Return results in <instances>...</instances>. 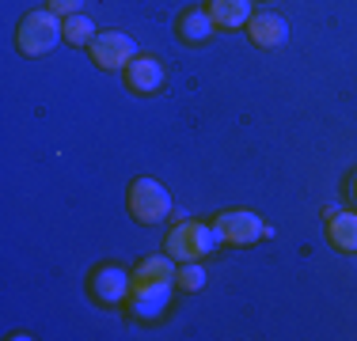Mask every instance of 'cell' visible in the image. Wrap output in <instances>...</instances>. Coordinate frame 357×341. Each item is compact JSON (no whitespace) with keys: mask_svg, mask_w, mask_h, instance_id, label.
<instances>
[{"mask_svg":"<svg viewBox=\"0 0 357 341\" xmlns=\"http://www.w3.org/2000/svg\"><path fill=\"white\" fill-rule=\"evenodd\" d=\"M217 246H220L217 228L202 224V220H178L164 239V251L172 254L175 262H198V258H206V254H213Z\"/></svg>","mask_w":357,"mask_h":341,"instance_id":"3","label":"cell"},{"mask_svg":"<svg viewBox=\"0 0 357 341\" xmlns=\"http://www.w3.org/2000/svg\"><path fill=\"white\" fill-rule=\"evenodd\" d=\"M65 38V23L54 8H38V12H27L20 19V31H15V46L27 57H42Z\"/></svg>","mask_w":357,"mask_h":341,"instance_id":"2","label":"cell"},{"mask_svg":"<svg viewBox=\"0 0 357 341\" xmlns=\"http://www.w3.org/2000/svg\"><path fill=\"white\" fill-rule=\"evenodd\" d=\"M172 288H175V266H172V254H156V258H144L137 269H133V288H130V311L133 319H156L164 315L167 300H172Z\"/></svg>","mask_w":357,"mask_h":341,"instance_id":"1","label":"cell"},{"mask_svg":"<svg viewBox=\"0 0 357 341\" xmlns=\"http://www.w3.org/2000/svg\"><path fill=\"white\" fill-rule=\"evenodd\" d=\"M91 61H96L99 68H107V72H114V68H126L137 57V46H133L130 34L122 31H99L96 42H91Z\"/></svg>","mask_w":357,"mask_h":341,"instance_id":"6","label":"cell"},{"mask_svg":"<svg viewBox=\"0 0 357 341\" xmlns=\"http://www.w3.org/2000/svg\"><path fill=\"white\" fill-rule=\"evenodd\" d=\"M350 198L357 201V175H354V186H350Z\"/></svg>","mask_w":357,"mask_h":341,"instance_id":"16","label":"cell"},{"mask_svg":"<svg viewBox=\"0 0 357 341\" xmlns=\"http://www.w3.org/2000/svg\"><path fill=\"white\" fill-rule=\"evenodd\" d=\"M213 228H217L220 243H228V246H251V243H259L262 235H274V228L262 224L251 209H225V212H217Z\"/></svg>","mask_w":357,"mask_h":341,"instance_id":"5","label":"cell"},{"mask_svg":"<svg viewBox=\"0 0 357 341\" xmlns=\"http://www.w3.org/2000/svg\"><path fill=\"white\" fill-rule=\"evenodd\" d=\"M126 84H130V91H137V95H152V91L164 88V65L149 54L133 57V61L126 65Z\"/></svg>","mask_w":357,"mask_h":341,"instance_id":"9","label":"cell"},{"mask_svg":"<svg viewBox=\"0 0 357 341\" xmlns=\"http://www.w3.org/2000/svg\"><path fill=\"white\" fill-rule=\"evenodd\" d=\"M50 8H54L57 15H76L84 8V0H50Z\"/></svg>","mask_w":357,"mask_h":341,"instance_id":"15","label":"cell"},{"mask_svg":"<svg viewBox=\"0 0 357 341\" xmlns=\"http://www.w3.org/2000/svg\"><path fill=\"white\" fill-rule=\"evenodd\" d=\"M130 212L137 224H160L172 212V193L156 178H133L130 186Z\"/></svg>","mask_w":357,"mask_h":341,"instance_id":"4","label":"cell"},{"mask_svg":"<svg viewBox=\"0 0 357 341\" xmlns=\"http://www.w3.org/2000/svg\"><path fill=\"white\" fill-rule=\"evenodd\" d=\"M248 34L259 49H278V46H285V38H289V23L274 12H255L248 19Z\"/></svg>","mask_w":357,"mask_h":341,"instance_id":"8","label":"cell"},{"mask_svg":"<svg viewBox=\"0 0 357 341\" xmlns=\"http://www.w3.org/2000/svg\"><path fill=\"white\" fill-rule=\"evenodd\" d=\"M213 15H209V8H190V12H183L178 15V34H183L186 42H194V46H198V42H206L209 34H213Z\"/></svg>","mask_w":357,"mask_h":341,"instance_id":"12","label":"cell"},{"mask_svg":"<svg viewBox=\"0 0 357 341\" xmlns=\"http://www.w3.org/2000/svg\"><path fill=\"white\" fill-rule=\"evenodd\" d=\"M175 288H183V292H202V288H206V269H202L198 262H183V266L175 269Z\"/></svg>","mask_w":357,"mask_h":341,"instance_id":"14","label":"cell"},{"mask_svg":"<svg viewBox=\"0 0 357 341\" xmlns=\"http://www.w3.org/2000/svg\"><path fill=\"white\" fill-rule=\"evenodd\" d=\"M327 235H331V243L338 246V251H346V254H354L357 251V212H331L327 216Z\"/></svg>","mask_w":357,"mask_h":341,"instance_id":"11","label":"cell"},{"mask_svg":"<svg viewBox=\"0 0 357 341\" xmlns=\"http://www.w3.org/2000/svg\"><path fill=\"white\" fill-rule=\"evenodd\" d=\"M206 8H209V15H213V23L217 27H225V31H240V27H248V19H251V0H206Z\"/></svg>","mask_w":357,"mask_h":341,"instance_id":"10","label":"cell"},{"mask_svg":"<svg viewBox=\"0 0 357 341\" xmlns=\"http://www.w3.org/2000/svg\"><path fill=\"white\" fill-rule=\"evenodd\" d=\"M96 23L88 19V15H69V19H65V42H73V46H91V42H96Z\"/></svg>","mask_w":357,"mask_h":341,"instance_id":"13","label":"cell"},{"mask_svg":"<svg viewBox=\"0 0 357 341\" xmlns=\"http://www.w3.org/2000/svg\"><path fill=\"white\" fill-rule=\"evenodd\" d=\"M133 288V273L122 266H103L91 273V296L99 303H122Z\"/></svg>","mask_w":357,"mask_h":341,"instance_id":"7","label":"cell"}]
</instances>
